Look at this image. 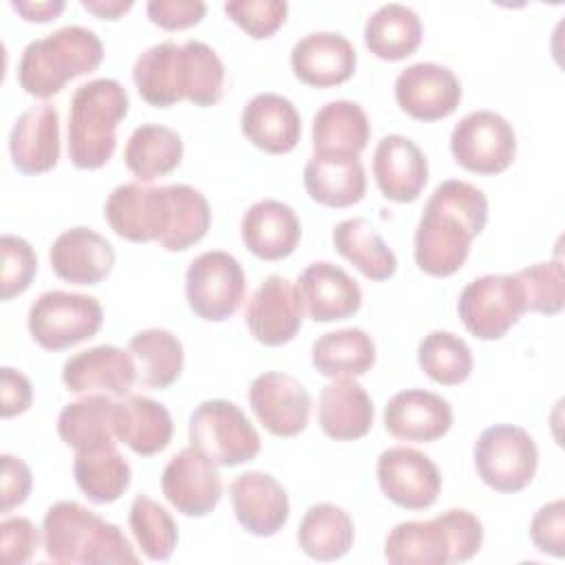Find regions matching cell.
<instances>
[{
    "mask_svg": "<svg viewBox=\"0 0 565 565\" xmlns=\"http://www.w3.org/2000/svg\"><path fill=\"white\" fill-rule=\"evenodd\" d=\"M486 223L488 199L477 185L459 179L441 181L428 196L415 232L417 267L428 276H452Z\"/></svg>",
    "mask_w": 565,
    "mask_h": 565,
    "instance_id": "cell-1",
    "label": "cell"
},
{
    "mask_svg": "<svg viewBox=\"0 0 565 565\" xmlns=\"http://www.w3.org/2000/svg\"><path fill=\"white\" fill-rule=\"evenodd\" d=\"M42 536L46 556L57 563H139V556L135 554L124 532L77 501L53 503L44 514Z\"/></svg>",
    "mask_w": 565,
    "mask_h": 565,
    "instance_id": "cell-2",
    "label": "cell"
},
{
    "mask_svg": "<svg viewBox=\"0 0 565 565\" xmlns=\"http://www.w3.org/2000/svg\"><path fill=\"white\" fill-rule=\"evenodd\" d=\"M481 543V521L463 508H452L428 521L397 523L384 541V558L393 565L463 563Z\"/></svg>",
    "mask_w": 565,
    "mask_h": 565,
    "instance_id": "cell-3",
    "label": "cell"
},
{
    "mask_svg": "<svg viewBox=\"0 0 565 565\" xmlns=\"http://www.w3.org/2000/svg\"><path fill=\"white\" fill-rule=\"evenodd\" d=\"M128 106V93L117 79L97 77L77 86L68 113V159L75 168L97 170L110 161Z\"/></svg>",
    "mask_w": 565,
    "mask_h": 565,
    "instance_id": "cell-4",
    "label": "cell"
},
{
    "mask_svg": "<svg viewBox=\"0 0 565 565\" xmlns=\"http://www.w3.org/2000/svg\"><path fill=\"white\" fill-rule=\"evenodd\" d=\"M102 60L104 46L97 33L79 24H66L24 46L18 64V82L24 93L49 99L66 82L93 73Z\"/></svg>",
    "mask_w": 565,
    "mask_h": 565,
    "instance_id": "cell-5",
    "label": "cell"
},
{
    "mask_svg": "<svg viewBox=\"0 0 565 565\" xmlns=\"http://www.w3.org/2000/svg\"><path fill=\"white\" fill-rule=\"evenodd\" d=\"M190 446L216 466H238L260 452V437L247 415L230 399L201 402L188 424Z\"/></svg>",
    "mask_w": 565,
    "mask_h": 565,
    "instance_id": "cell-6",
    "label": "cell"
},
{
    "mask_svg": "<svg viewBox=\"0 0 565 565\" xmlns=\"http://www.w3.org/2000/svg\"><path fill=\"white\" fill-rule=\"evenodd\" d=\"M472 452L477 475L497 492H519L530 486L536 475V441L521 426L494 424L483 428Z\"/></svg>",
    "mask_w": 565,
    "mask_h": 565,
    "instance_id": "cell-7",
    "label": "cell"
},
{
    "mask_svg": "<svg viewBox=\"0 0 565 565\" xmlns=\"http://www.w3.org/2000/svg\"><path fill=\"white\" fill-rule=\"evenodd\" d=\"M31 338L46 351H62L93 338L104 322L97 298L62 289L38 296L29 309Z\"/></svg>",
    "mask_w": 565,
    "mask_h": 565,
    "instance_id": "cell-8",
    "label": "cell"
},
{
    "mask_svg": "<svg viewBox=\"0 0 565 565\" xmlns=\"http://www.w3.org/2000/svg\"><path fill=\"white\" fill-rule=\"evenodd\" d=\"M457 311L475 338L499 340L527 309L516 274H486L463 287Z\"/></svg>",
    "mask_w": 565,
    "mask_h": 565,
    "instance_id": "cell-9",
    "label": "cell"
},
{
    "mask_svg": "<svg viewBox=\"0 0 565 565\" xmlns=\"http://www.w3.org/2000/svg\"><path fill=\"white\" fill-rule=\"evenodd\" d=\"M185 298L201 320H227L238 311L245 298V274L241 263L223 249L199 254L185 271Z\"/></svg>",
    "mask_w": 565,
    "mask_h": 565,
    "instance_id": "cell-10",
    "label": "cell"
},
{
    "mask_svg": "<svg viewBox=\"0 0 565 565\" xmlns=\"http://www.w3.org/2000/svg\"><path fill=\"white\" fill-rule=\"evenodd\" d=\"M450 152L468 172L499 174L516 157V135L499 113L475 110L452 128Z\"/></svg>",
    "mask_w": 565,
    "mask_h": 565,
    "instance_id": "cell-11",
    "label": "cell"
},
{
    "mask_svg": "<svg viewBox=\"0 0 565 565\" xmlns=\"http://www.w3.org/2000/svg\"><path fill=\"white\" fill-rule=\"evenodd\" d=\"M104 216L113 232L132 243L159 241L170 223L168 185L124 183L117 185L104 205Z\"/></svg>",
    "mask_w": 565,
    "mask_h": 565,
    "instance_id": "cell-12",
    "label": "cell"
},
{
    "mask_svg": "<svg viewBox=\"0 0 565 565\" xmlns=\"http://www.w3.org/2000/svg\"><path fill=\"white\" fill-rule=\"evenodd\" d=\"M375 472L384 497L406 510L430 508L441 490L439 468L428 455L415 448H386L377 457Z\"/></svg>",
    "mask_w": 565,
    "mask_h": 565,
    "instance_id": "cell-13",
    "label": "cell"
},
{
    "mask_svg": "<svg viewBox=\"0 0 565 565\" xmlns=\"http://www.w3.org/2000/svg\"><path fill=\"white\" fill-rule=\"evenodd\" d=\"M163 497L183 516L210 514L221 497L223 483L216 463L194 446L179 450L163 468L161 475Z\"/></svg>",
    "mask_w": 565,
    "mask_h": 565,
    "instance_id": "cell-14",
    "label": "cell"
},
{
    "mask_svg": "<svg viewBox=\"0 0 565 565\" xmlns=\"http://www.w3.org/2000/svg\"><path fill=\"white\" fill-rule=\"evenodd\" d=\"M302 298L298 285L271 274L254 291L245 322L254 340L265 347H280L296 338L302 327Z\"/></svg>",
    "mask_w": 565,
    "mask_h": 565,
    "instance_id": "cell-15",
    "label": "cell"
},
{
    "mask_svg": "<svg viewBox=\"0 0 565 565\" xmlns=\"http://www.w3.org/2000/svg\"><path fill=\"white\" fill-rule=\"evenodd\" d=\"M249 404L258 422L276 437H296L309 424L311 395L289 373L258 375L249 386Z\"/></svg>",
    "mask_w": 565,
    "mask_h": 565,
    "instance_id": "cell-16",
    "label": "cell"
},
{
    "mask_svg": "<svg viewBox=\"0 0 565 565\" xmlns=\"http://www.w3.org/2000/svg\"><path fill=\"white\" fill-rule=\"evenodd\" d=\"M395 99L413 119L437 121L457 110L461 102V84L448 66L417 62L397 75Z\"/></svg>",
    "mask_w": 565,
    "mask_h": 565,
    "instance_id": "cell-17",
    "label": "cell"
},
{
    "mask_svg": "<svg viewBox=\"0 0 565 565\" xmlns=\"http://www.w3.org/2000/svg\"><path fill=\"white\" fill-rule=\"evenodd\" d=\"M62 382L71 393H106L126 397L137 382V366L128 351L99 344L71 355L62 366Z\"/></svg>",
    "mask_w": 565,
    "mask_h": 565,
    "instance_id": "cell-18",
    "label": "cell"
},
{
    "mask_svg": "<svg viewBox=\"0 0 565 565\" xmlns=\"http://www.w3.org/2000/svg\"><path fill=\"white\" fill-rule=\"evenodd\" d=\"M230 499L238 523L254 536H274L289 519L287 490L269 472L236 475L230 483Z\"/></svg>",
    "mask_w": 565,
    "mask_h": 565,
    "instance_id": "cell-19",
    "label": "cell"
},
{
    "mask_svg": "<svg viewBox=\"0 0 565 565\" xmlns=\"http://www.w3.org/2000/svg\"><path fill=\"white\" fill-rule=\"evenodd\" d=\"M294 75L316 88L338 86L353 77L358 66L355 46L342 33L316 31L300 38L289 55Z\"/></svg>",
    "mask_w": 565,
    "mask_h": 565,
    "instance_id": "cell-20",
    "label": "cell"
},
{
    "mask_svg": "<svg viewBox=\"0 0 565 565\" xmlns=\"http://www.w3.org/2000/svg\"><path fill=\"white\" fill-rule=\"evenodd\" d=\"M373 177L388 201L411 203L428 181V159L413 139L386 135L373 152Z\"/></svg>",
    "mask_w": 565,
    "mask_h": 565,
    "instance_id": "cell-21",
    "label": "cell"
},
{
    "mask_svg": "<svg viewBox=\"0 0 565 565\" xmlns=\"http://www.w3.org/2000/svg\"><path fill=\"white\" fill-rule=\"evenodd\" d=\"M384 426L397 439L428 444L450 430L452 406L437 393L406 388L386 402Z\"/></svg>",
    "mask_w": 565,
    "mask_h": 565,
    "instance_id": "cell-22",
    "label": "cell"
},
{
    "mask_svg": "<svg viewBox=\"0 0 565 565\" xmlns=\"http://www.w3.org/2000/svg\"><path fill=\"white\" fill-rule=\"evenodd\" d=\"M13 166L22 174H42L60 159V115L53 104L29 106L13 124L9 135Z\"/></svg>",
    "mask_w": 565,
    "mask_h": 565,
    "instance_id": "cell-23",
    "label": "cell"
},
{
    "mask_svg": "<svg viewBox=\"0 0 565 565\" xmlns=\"http://www.w3.org/2000/svg\"><path fill=\"white\" fill-rule=\"evenodd\" d=\"M49 260L57 278L73 285H97L113 271L115 249L95 230L71 227L53 241Z\"/></svg>",
    "mask_w": 565,
    "mask_h": 565,
    "instance_id": "cell-24",
    "label": "cell"
},
{
    "mask_svg": "<svg viewBox=\"0 0 565 565\" xmlns=\"http://www.w3.org/2000/svg\"><path fill=\"white\" fill-rule=\"evenodd\" d=\"M298 291L316 322L347 320L362 307L358 280L329 260L311 263L298 278Z\"/></svg>",
    "mask_w": 565,
    "mask_h": 565,
    "instance_id": "cell-25",
    "label": "cell"
},
{
    "mask_svg": "<svg viewBox=\"0 0 565 565\" xmlns=\"http://www.w3.org/2000/svg\"><path fill=\"white\" fill-rule=\"evenodd\" d=\"M241 130L256 148L269 154H285L298 146L302 121L287 97L278 93H258L241 113Z\"/></svg>",
    "mask_w": 565,
    "mask_h": 565,
    "instance_id": "cell-26",
    "label": "cell"
},
{
    "mask_svg": "<svg viewBox=\"0 0 565 565\" xmlns=\"http://www.w3.org/2000/svg\"><path fill=\"white\" fill-rule=\"evenodd\" d=\"M300 221L296 212L276 199H263L249 205L241 221L243 245L263 260H282L300 243Z\"/></svg>",
    "mask_w": 565,
    "mask_h": 565,
    "instance_id": "cell-27",
    "label": "cell"
},
{
    "mask_svg": "<svg viewBox=\"0 0 565 565\" xmlns=\"http://www.w3.org/2000/svg\"><path fill=\"white\" fill-rule=\"evenodd\" d=\"M371 137V124L358 102H327L313 117L311 139L316 157L360 159Z\"/></svg>",
    "mask_w": 565,
    "mask_h": 565,
    "instance_id": "cell-28",
    "label": "cell"
},
{
    "mask_svg": "<svg viewBox=\"0 0 565 565\" xmlns=\"http://www.w3.org/2000/svg\"><path fill=\"white\" fill-rule=\"evenodd\" d=\"M373 417L371 395L353 377H333L322 388L318 422L327 437L335 441L360 439L371 430Z\"/></svg>",
    "mask_w": 565,
    "mask_h": 565,
    "instance_id": "cell-29",
    "label": "cell"
},
{
    "mask_svg": "<svg viewBox=\"0 0 565 565\" xmlns=\"http://www.w3.org/2000/svg\"><path fill=\"white\" fill-rule=\"evenodd\" d=\"M132 82L143 102L157 108L174 106L185 99L183 53L172 40L146 49L132 66Z\"/></svg>",
    "mask_w": 565,
    "mask_h": 565,
    "instance_id": "cell-30",
    "label": "cell"
},
{
    "mask_svg": "<svg viewBox=\"0 0 565 565\" xmlns=\"http://www.w3.org/2000/svg\"><path fill=\"white\" fill-rule=\"evenodd\" d=\"M172 428L168 408L146 395H126L117 402L115 435L141 457L161 452L172 439Z\"/></svg>",
    "mask_w": 565,
    "mask_h": 565,
    "instance_id": "cell-31",
    "label": "cell"
},
{
    "mask_svg": "<svg viewBox=\"0 0 565 565\" xmlns=\"http://www.w3.org/2000/svg\"><path fill=\"white\" fill-rule=\"evenodd\" d=\"M307 194L327 207H349L362 201L366 192V174L360 159L311 157L305 166Z\"/></svg>",
    "mask_w": 565,
    "mask_h": 565,
    "instance_id": "cell-32",
    "label": "cell"
},
{
    "mask_svg": "<svg viewBox=\"0 0 565 565\" xmlns=\"http://www.w3.org/2000/svg\"><path fill=\"white\" fill-rule=\"evenodd\" d=\"M183 159V141L177 130L161 124H141L124 148L126 168L139 183L170 174Z\"/></svg>",
    "mask_w": 565,
    "mask_h": 565,
    "instance_id": "cell-33",
    "label": "cell"
},
{
    "mask_svg": "<svg viewBox=\"0 0 565 565\" xmlns=\"http://www.w3.org/2000/svg\"><path fill=\"white\" fill-rule=\"evenodd\" d=\"M117 402L106 393H88L71 402L57 417V433L62 441L75 450H86L104 444H115Z\"/></svg>",
    "mask_w": 565,
    "mask_h": 565,
    "instance_id": "cell-34",
    "label": "cell"
},
{
    "mask_svg": "<svg viewBox=\"0 0 565 565\" xmlns=\"http://www.w3.org/2000/svg\"><path fill=\"white\" fill-rule=\"evenodd\" d=\"M424 26L419 15L399 2L382 4L364 24L366 49L386 62L408 57L422 44Z\"/></svg>",
    "mask_w": 565,
    "mask_h": 565,
    "instance_id": "cell-35",
    "label": "cell"
},
{
    "mask_svg": "<svg viewBox=\"0 0 565 565\" xmlns=\"http://www.w3.org/2000/svg\"><path fill=\"white\" fill-rule=\"evenodd\" d=\"M73 475L79 490L93 503H113L130 486V463L115 444H104L86 450H75Z\"/></svg>",
    "mask_w": 565,
    "mask_h": 565,
    "instance_id": "cell-36",
    "label": "cell"
},
{
    "mask_svg": "<svg viewBox=\"0 0 565 565\" xmlns=\"http://www.w3.org/2000/svg\"><path fill=\"white\" fill-rule=\"evenodd\" d=\"M296 539L300 550L313 561L342 558L353 547V519L335 503H316L305 512Z\"/></svg>",
    "mask_w": 565,
    "mask_h": 565,
    "instance_id": "cell-37",
    "label": "cell"
},
{
    "mask_svg": "<svg viewBox=\"0 0 565 565\" xmlns=\"http://www.w3.org/2000/svg\"><path fill=\"white\" fill-rule=\"evenodd\" d=\"M333 247L351 265H355L369 280H386L397 269V256L375 232V227L362 218H344L333 227Z\"/></svg>",
    "mask_w": 565,
    "mask_h": 565,
    "instance_id": "cell-38",
    "label": "cell"
},
{
    "mask_svg": "<svg viewBox=\"0 0 565 565\" xmlns=\"http://www.w3.org/2000/svg\"><path fill=\"white\" fill-rule=\"evenodd\" d=\"M375 362L373 338L358 327L320 335L311 347V364L327 377H358Z\"/></svg>",
    "mask_w": 565,
    "mask_h": 565,
    "instance_id": "cell-39",
    "label": "cell"
},
{
    "mask_svg": "<svg viewBox=\"0 0 565 565\" xmlns=\"http://www.w3.org/2000/svg\"><path fill=\"white\" fill-rule=\"evenodd\" d=\"M128 353L137 366V382L148 388H168L183 371V344L168 329L137 331Z\"/></svg>",
    "mask_w": 565,
    "mask_h": 565,
    "instance_id": "cell-40",
    "label": "cell"
},
{
    "mask_svg": "<svg viewBox=\"0 0 565 565\" xmlns=\"http://www.w3.org/2000/svg\"><path fill=\"white\" fill-rule=\"evenodd\" d=\"M170 194V223L159 245L168 252H181L199 243L212 223V210L207 199L192 185H168Z\"/></svg>",
    "mask_w": 565,
    "mask_h": 565,
    "instance_id": "cell-41",
    "label": "cell"
},
{
    "mask_svg": "<svg viewBox=\"0 0 565 565\" xmlns=\"http://www.w3.org/2000/svg\"><path fill=\"white\" fill-rule=\"evenodd\" d=\"M422 371L437 384L455 386L472 373V351L459 335L450 331H430L417 349Z\"/></svg>",
    "mask_w": 565,
    "mask_h": 565,
    "instance_id": "cell-42",
    "label": "cell"
},
{
    "mask_svg": "<svg viewBox=\"0 0 565 565\" xmlns=\"http://www.w3.org/2000/svg\"><path fill=\"white\" fill-rule=\"evenodd\" d=\"M181 53L185 99L201 108L218 104L225 86V66L218 53L201 40H188L181 46Z\"/></svg>",
    "mask_w": 565,
    "mask_h": 565,
    "instance_id": "cell-43",
    "label": "cell"
},
{
    "mask_svg": "<svg viewBox=\"0 0 565 565\" xmlns=\"http://www.w3.org/2000/svg\"><path fill=\"white\" fill-rule=\"evenodd\" d=\"M137 545L150 561H168L177 547L179 530L172 514L146 494H137L128 514Z\"/></svg>",
    "mask_w": 565,
    "mask_h": 565,
    "instance_id": "cell-44",
    "label": "cell"
},
{
    "mask_svg": "<svg viewBox=\"0 0 565 565\" xmlns=\"http://www.w3.org/2000/svg\"><path fill=\"white\" fill-rule=\"evenodd\" d=\"M516 278L523 287L527 311L554 316L563 309L565 274H563V263L558 258L530 265L516 271Z\"/></svg>",
    "mask_w": 565,
    "mask_h": 565,
    "instance_id": "cell-45",
    "label": "cell"
},
{
    "mask_svg": "<svg viewBox=\"0 0 565 565\" xmlns=\"http://www.w3.org/2000/svg\"><path fill=\"white\" fill-rule=\"evenodd\" d=\"M2 252V278H0V296L2 300H11L29 289L31 280L38 274V256L29 241L15 234H4L0 238Z\"/></svg>",
    "mask_w": 565,
    "mask_h": 565,
    "instance_id": "cell-46",
    "label": "cell"
},
{
    "mask_svg": "<svg viewBox=\"0 0 565 565\" xmlns=\"http://www.w3.org/2000/svg\"><path fill=\"white\" fill-rule=\"evenodd\" d=\"M223 9L249 38L265 40L282 26L289 7L282 0H230Z\"/></svg>",
    "mask_w": 565,
    "mask_h": 565,
    "instance_id": "cell-47",
    "label": "cell"
},
{
    "mask_svg": "<svg viewBox=\"0 0 565 565\" xmlns=\"http://www.w3.org/2000/svg\"><path fill=\"white\" fill-rule=\"evenodd\" d=\"M530 539L543 554L561 558L565 554V501L545 503L530 523Z\"/></svg>",
    "mask_w": 565,
    "mask_h": 565,
    "instance_id": "cell-48",
    "label": "cell"
},
{
    "mask_svg": "<svg viewBox=\"0 0 565 565\" xmlns=\"http://www.w3.org/2000/svg\"><path fill=\"white\" fill-rule=\"evenodd\" d=\"M40 543L38 527L26 516H7L0 523V547L7 565L26 563Z\"/></svg>",
    "mask_w": 565,
    "mask_h": 565,
    "instance_id": "cell-49",
    "label": "cell"
},
{
    "mask_svg": "<svg viewBox=\"0 0 565 565\" xmlns=\"http://www.w3.org/2000/svg\"><path fill=\"white\" fill-rule=\"evenodd\" d=\"M207 7L201 0H150L146 13L150 22L166 31H181L192 24H199Z\"/></svg>",
    "mask_w": 565,
    "mask_h": 565,
    "instance_id": "cell-50",
    "label": "cell"
},
{
    "mask_svg": "<svg viewBox=\"0 0 565 565\" xmlns=\"http://www.w3.org/2000/svg\"><path fill=\"white\" fill-rule=\"evenodd\" d=\"M0 459H2V477H0L2 503H0V510L9 512L15 505L26 501V497L31 492V486H33V477H31L29 466L20 457L4 452Z\"/></svg>",
    "mask_w": 565,
    "mask_h": 565,
    "instance_id": "cell-51",
    "label": "cell"
},
{
    "mask_svg": "<svg viewBox=\"0 0 565 565\" xmlns=\"http://www.w3.org/2000/svg\"><path fill=\"white\" fill-rule=\"evenodd\" d=\"M0 386H2L0 388L2 417H13V415L29 411V406L33 402V388L24 373H20L11 366H2L0 369Z\"/></svg>",
    "mask_w": 565,
    "mask_h": 565,
    "instance_id": "cell-52",
    "label": "cell"
},
{
    "mask_svg": "<svg viewBox=\"0 0 565 565\" xmlns=\"http://www.w3.org/2000/svg\"><path fill=\"white\" fill-rule=\"evenodd\" d=\"M11 7L29 22H49L55 20L66 2L64 0H42V2H33V0H11Z\"/></svg>",
    "mask_w": 565,
    "mask_h": 565,
    "instance_id": "cell-53",
    "label": "cell"
},
{
    "mask_svg": "<svg viewBox=\"0 0 565 565\" xmlns=\"http://www.w3.org/2000/svg\"><path fill=\"white\" fill-rule=\"evenodd\" d=\"M82 7L102 20H117L132 9V0H82Z\"/></svg>",
    "mask_w": 565,
    "mask_h": 565,
    "instance_id": "cell-54",
    "label": "cell"
}]
</instances>
